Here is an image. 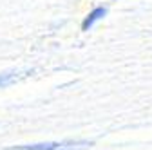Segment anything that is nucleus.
Here are the masks:
<instances>
[{
  "label": "nucleus",
  "mask_w": 152,
  "mask_h": 150,
  "mask_svg": "<svg viewBox=\"0 0 152 150\" xmlns=\"http://www.w3.org/2000/svg\"><path fill=\"white\" fill-rule=\"evenodd\" d=\"M94 143L87 139H65V141H47V143H33V145H15L4 150H85Z\"/></svg>",
  "instance_id": "nucleus-1"
},
{
  "label": "nucleus",
  "mask_w": 152,
  "mask_h": 150,
  "mask_svg": "<svg viewBox=\"0 0 152 150\" xmlns=\"http://www.w3.org/2000/svg\"><path fill=\"white\" fill-rule=\"evenodd\" d=\"M27 74H31V71H6V72H0V89H6L13 83H16L18 80L26 78Z\"/></svg>",
  "instance_id": "nucleus-2"
},
{
  "label": "nucleus",
  "mask_w": 152,
  "mask_h": 150,
  "mask_svg": "<svg viewBox=\"0 0 152 150\" xmlns=\"http://www.w3.org/2000/svg\"><path fill=\"white\" fill-rule=\"evenodd\" d=\"M105 15H107V7H96V9H92V11L83 18V22H82V31H89L98 20H102Z\"/></svg>",
  "instance_id": "nucleus-3"
}]
</instances>
